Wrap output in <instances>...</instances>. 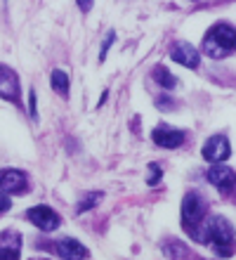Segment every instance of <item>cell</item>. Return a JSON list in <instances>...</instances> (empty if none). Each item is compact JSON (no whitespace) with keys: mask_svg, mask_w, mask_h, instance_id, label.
Instances as JSON below:
<instances>
[{"mask_svg":"<svg viewBox=\"0 0 236 260\" xmlns=\"http://www.w3.org/2000/svg\"><path fill=\"white\" fill-rule=\"evenodd\" d=\"M203 230H206V232L201 234V241H208L217 255L229 258V255L234 253V248H236L234 227H231V222L227 218H222V215H213V218H208V222H206Z\"/></svg>","mask_w":236,"mask_h":260,"instance_id":"1","label":"cell"},{"mask_svg":"<svg viewBox=\"0 0 236 260\" xmlns=\"http://www.w3.org/2000/svg\"><path fill=\"white\" fill-rule=\"evenodd\" d=\"M234 48H236V28L229 26V24H215L206 34V41H203L206 55L220 59V57L229 55Z\"/></svg>","mask_w":236,"mask_h":260,"instance_id":"2","label":"cell"},{"mask_svg":"<svg viewBox=\"0 0 236 260\" xmlns=\"http://www.w3.org/2000/svg\"><path fill=\"white\" fill-rule=\"evenodd\" d=\"M203 215H206V201L196 192H189L182 201V222L187 227V232L196 237V227L201 225Z\"/></svg>","mask_w":236,"mask_h":260,"instance_id":"3","label":"cell"},{"mask_svg":"<svg viewBox=\"0 0 236 260\" xmlns=\"http://www.w3.org/2000/svg\"><path fill=\"white\" fill-rule=\"evenodd\" d=\"M231 154V147H229V140L224 135H213L208 142L203 144V158L210 161V164H222L227 161Z\"/></svg>","mask_w":236,"mask_h":260,"instance_id":"4","label":"cell"},{"mask_svg":"<svg viewBox=\"0 0 236 260\" xmlns=\"http://www.w3.org/2000/svg\"><path fill=\"white\" fill-rule=\"evenodd\" d=\"M26 218L31 220L38 230H43V232H54L61 222L59 215H57L52 208H47V206H36V208H31V211L26 213Z\"/></svg>","mask_w":236,"mask_h":260,"instance_id":"5","label":"cell"},{"mask_svg":"<svg viewBox=\"0 0 236 260\" xmlns=\"http://www.w3.org/2000/svg\"><path fill=\"white\" fill-rule=\"evenodd\" d=\"M208 182L213 187H217V189L229 192V189H234V185H236V173L231 171V168H227V166H222V164H215L208 171Z\"/></svg>","mask_w":236,"mask_h":260,"instance_id":"6","label":"cell"},{"mask_svg":"<svg viewBox=\"0 0 236 260\" xmlns=\"http://www.w3.org/2000/svg\"><path fill=\"white\" fill-rule=\"evenodd\" d=\"M21 237L14 230H5L0 234V260H19Z\"/></svg>","mask_w":236,"mask_h":260,"instance_id":"7","label":"cell"},{"mask_svg":"<svg viewBox=\"0 0 236 260\" xmlns=\"http://www.w3.org/2000/svg\"><path fill=\"white\" fill-rule=\"evenodd\" d=\"M151 137H154V142L158 144V147H163V149H177V147L184 142L182 130L170 128V125H158Z\"/></svg>","mask_w":236,"mask_h":260,"instance_id":"8","label":"cell"},{"mask_svg":"<svg viewBox=\"0 0 236 260\" xmlns=\"http://www.w3.org/2000/svg\"><path fill=\"white\" fill-rule=\"evenodd\" d=\"M0 189L3 192H12V194H19L26 189V175L17 168H5L0 171Z\"/></svg>","mask_w":236,"mask_h":260,"instance_id":"9","label":"cell"},{"mask_svg":"<svg viewBox=\"0 0 236 260\" xmlns=\"http://www.w3.org/2000/svg\"><path fill=\"white\" fill-rule=\"evenodd\" d=\"M0 97L3 100H12L17 102L19 100V81H17V74L12 69H7L0 64Z\"/></svg>","mask_w":236,"mask_h":260,"instance_id":"10","label":"cell"},{"mask_svg":"<svg viewBox=\"0 0 236 260\" xmlns=\"http://www.w3.org/2000/svg\"><path fill=\"white\" fill-rule=\"evenodd\" d=\"M170 57L175 59L177 64H182V67L187 69H196L198 67V50L191 45V43H177L175 48H173V52H170Z\"/></svg>","mask_w":236,"mask_h":260,"instance_id":"11","label":"cell"},{"mask_svg":"<svg viewBox=\"0 0 236 260\" xmlns=\"http://www.w3.org/2000/svg\"><path fill=\"white\" fill-rule=\"evenodd\" d=\"M54 248H57V255H59L61 260H83L88 255L85 246L76 239H59L54 244Z\"/></svg>","mask_w":236,"mask_h":260,"instance_id":"12","label":"cell"},{"mask_svg":"<svg viewBox=\"0 0 236 260\" xmlns=\"http://www.w3.org/2000/svg\"><path fill=\"white\" fill-rule=\"evenodd\" d=\"M154 78H156V83H158V85H163V88H168V90L177 88V78L170 74L165 67H156L154 69Z\"/></svg>","mask_w":236,"mask_h":260,"instance_id":"13","label":"cell"},{"mask_svg":"<svg viewBox=\"0 0 236 260\" xmlns=\"http://www.w3.org/2000/svg\"><path fill=\"white\" fill-rule=\"evenodd\" d=\"M50 83H52L54 92H59V95H66L69 92V76L61 69H54L52 76H50Z\"/></svg>","mask_w":236,"mask_h":260,"instance_id":"14","label":"cell"},{"mask_svg":"<svg viewBox=\"0 0 236 260\" xmlns=\"http://www.w3.org/2000/svg\"><path fill=\"white\" fill-rule=\"evenodd\" d=\"M102 201V192H90L88 197L81 199V204H78V208H76V213H85V211H92L94 206Z\"/></svg>","mask_w":236,"mask_h":260,"instance_id":"15","label":"cell"},{"mask_svg":"<svg viewBox=\"0 0 236 260\" xmlns=\"http://www.w3.org/2000/svg\"><path fill=\"white\" fill-rule=\"evenodd\" d=\"M165 253L173 260H182L184 255H187V246H184V244H177V241H170L168 248H165Z\"/></svg>","mask_w":236,"mask_h":260,"instance_id":"16","label":"cell"},{"mask_svg":"<svg viewBox=\"0 0 236 260\" xmlns=\"http://www.w3.org/2000/svg\"><path fill=\"white\" fill-rule=\"evenodd\" d=\"M161 180V166H156L151 164L149 166V175H147V185H156Z\"/></svg>","mask_w":236,"mask_h":260,"instance_id":"17","label":"cell"},{"mask_svg":"<svg viewBox=\"0 0 236 260\" xmlns=\"http://www.w3.org/2000/svg\"><path fill=\"white\" fill-rule=\"evenodd\" d=\"M114 38H116V31H109L107 41L102 43V50H99V59H104V57H107V52H109V48H111V43H114Z\"/></svg>","mask_w":236,"mask_h":260,"instance_id":"18","label":"cell"},{"mask_svg":"<svg viewBox=\"0 0 236 260\" xmlns=\"http://www.w3.org/2000/svg\"><path fill=\"white\" fill-rule=\"evenodd\" d=\"M156 107H158V109H173V107H175V102H173V100H168V97H161V100H156Z\"/></svg>","mask_w":236,"mask_h":260,"instance_id":"19","label":"cell"},{"mask_svg":"<svg viewBox=\"0 0 236 260\" xmlns=\"http://www.w3.org/2000/svg\"><path fill=\"white\" fill-rule=\"evenodd\" d=\"M28 104H31V118H38V111H36V90H31L28 92Z\"/></svg>","mask_w":236,"mask_h":260,"instance_id":"20","label":"cell"},{"mask_svg":"<svg viewBox=\"0 0 236 260\" xmlns=\"http://www.w3.org/2000/svg\"><path fill=\"white\" fill-rule=\"evenodd\" d=\"M7 208H10V197H7V194L0 189V213L7 211Z\"/></svg>","mask_w":236,"mask_h":260,"instance_id":"21","label":"cell"},{"mask_svg":"<svg viewBox=\"0 0 236 260\" xmlns=\"http://www.w3.org/2000/svg\"><path fill=\"white\" fill-rule=\"evenodd\" d=\"M76 3H78L83 12H90V7H92V0H76Z\"/></svg>","mask_w":236,"mask_h":260,"instance_id":"22","label":"cell"}]
</instances>
